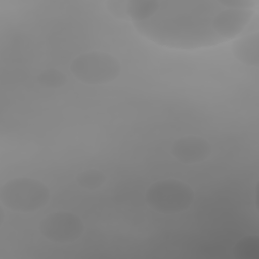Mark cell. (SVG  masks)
Segmentation results:
<instances>
[{
  "instance_id": "obj_3",
  "label": "cell",
  "mask_w": 259,
  "mask_h": 259,
  "mask_svg": "<svg viewBox=\"0 0 259 259\" xmlns=\"http://www.w3.org/2000/svg\"><path fill=\"white\" fill-rule=\"evenodd\" d=\"M72 74L82 83L106 84L115 80L121 71L119 61L105 52H88L77 56L70 65Z\"/></svg>"
},
{
  "instance_id": "obj_2",
  "label": "cell",
  "mask_w": 259,
  "mask_h": 259,
  "mask_svg": "<svg viewBox=\"0 0 259 259\" xmlns=\"http://www.w3.org/2000/svg\"><path fill=\"white\" fill-rule=\"evenodd\" d=\"M145 198L153 210L173 214L190 207L194 200V192L188 184L170 178L153 183L147 189Z\"/></svg>"
},
{
  "instance_id": "obj_7",
  "label": "cell",
  "mask_w": 259,
  "mask_h": 259,
  "mask_svg": "<svg viewBox=\"0 0 259 259\" xmlns=\"http://www.w3.org/2000/svg\"><path fill=\"white\" fill-rule=\"evenodd\" d=\"M76 181L78 185L87 190H95L100 188L106 181L105 174L97 169H89L80 172Z\"/></svg>"
},
{
  "instance_id": "obj_4",
  "label": "cell",
  "mask_w": 259,
  "mask_h": 259,
  "mask_svg": "<svg viewBox=\"0 0 259 259\" xmlns=\"http://www.w3.org/2000/svg\"><path fill=\"white\" fill-rule=\"evenodd\" d=\"M44 237L55 243H71L84 231L82 220L69 211H56L46 215L39 224Z\"/></svg>"
},
{
  "instance_id": "obj_6",
  "label": "cell",
  "mask_w": 259,
  "mask_h": 259,
  "mask_svg": "<svg viewBox=\"0 0 259 259\" xmlns=\"http://www.w3.org/2000/svg\"><path fill=\"white\" fill-rule=\"evenodd\" d=\"M234 56L248 65L258 64V37L257 34L245 36L233 44Z\"/></svg>"
},
{
  "instance_id": "obj_5",
  "label": "cell",
  "mask_w": 259,
  "mask_h": 259,
  "mask_svg": "<svg viewBox=\"0 0 259 259\" xmlns=\"http://www.w3.org/2000/svg\"><path fill=\"white\" fill-rule=\"evenodd\" d=\"M211 152L209 143L201 137L187 136L177 139L171 148L172 155L182 163L192 164L204 161Z\"/></svg>"
},
{
  "instance_id": "obj_1",
  "label": "cell",
  "mask_w": 259,
  "mask_h": 259,
  "mask_svg": "<svg viewBox=\"0 0 259 259\" xmlns=\"http://www.w3.org/2000/svg\"><path fill=\"white\" fill-rule=\"evenodd\" d=\"M2 204L17 212H34L50 200L49 188L33 178H15L7 181L0 189Z\"/></svg>"
},
{
  "instance_id": "obj_9",
  "label": "cell",
  "mask_w": 259,
  "mask_h": 259,
  "mask_svg": "<svg viewBox=\"0 0 259 259\" xmlns=\"http://www.w3.org/2000/svg\"><path fill=\"white\" fill-rule=\"evenodd\" d=\"M235 251L237 253H240L241 257L250 258L251 252H257L258 251V241L256 237H246L238 242V244L235 247Z\"/></svg>"
},
{
  "instance_id": "obj_8",
  "label": "cell",
  "mask_w": 259,
  "mask_h": 259,
  "mask_svg": "<svg viewBox=\"0 0 259 259\" xmlns=\"http://www.w3.org/2000/svg\"><path fill=\"white\" fill-rule=\"evenodd\" d=\"M37 80L39 84H41L44 87L56 89V88L62 87L66 83L67 77L60 70L55 68H49V69L42 70L38 74Z\"/></svg>"
}]
</instances>
